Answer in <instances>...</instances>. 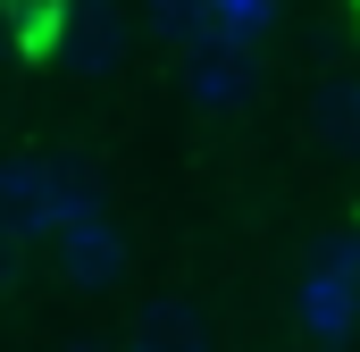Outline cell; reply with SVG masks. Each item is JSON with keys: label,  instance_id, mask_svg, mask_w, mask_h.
I'll return each instance as SVG.
<instances>
[{"label": "cell", "instance_id": "cell-1", "mask_svg": "<svg viewBox=\"0 0 360 352\" xmlns=\"http://www.w3.org/2000/svg\"><path fill=\"white\" fill-rule=\"evenodd\" d=\"M76 210H101V184L68 151H0V235L51 244Z\"/></svg>", "mask_w": 360, "mask_h": 352}, {"label": "cell", "instance_id": "cell-2", "mask_svg": "<svg viewBox=\"0 0 360 352\" xmlns=\"http://www.w3.org/2000/svg\"><path fill=\"white\" fill-rule=\"evenodd\" d=\"M51 268H59L68 294H117V285H126L134 244H126V227L109 218V201H101V210H76V218L51 235Z\"/></svg>", "mask_w": 360, "mask_h": 352}, {"label": "cell", "instance_id": "cell-3", "mask_svg": "<svg viewBox=\"0 0 360 352\" xmlns=\"http://www.w3.org/2000/svg\"><path fill=\"white\" fill-rule=\"evenodd\" d=\"M126 51H134V25H126V8L117 0H68V25H59V68L76 76V84H109L117 68H126Z\"/></svg>", "mask_w": 360, "mask_h": 352}, {"label": "cell", "instance_id": "cell-4", "mask_svg": "<svg viewBox=\"0 0 360 352\" xmlns=\"http://www.w3.org/2000/svg\"><path fill=\"white\" fill-rule=\"evenodd\" d=\"M252 92H260L252 51H226V42L184 51V101H193V109H252Z\"/></svg>", "mask_w": 360, "mask_h": 352}, {"label": "cell", "instance_id": "cell-5", "mask_svg": "<svg viewBox=\"0 0 360 352\" xmlns=\"http://www.w3.org/2000/svg\"><path fill=\"white\" fill-rule=\"evenodd\" d=\"M310 143L327 160L360 168V76H319L310 84Z\"/></svg>", "mask_w": 360, "mask_h": 352}, {"label": "cell", "instance_id": "cell-6", "mask_svg": "<svg viewBox=\"0 0 360 352\" xmlns=\"http://www.w3.org/2000/svg\"><path fill=\"white\" fill-rule=\"evenodd\" d=\"M126 352H218V336H210V319H201L193 302L160 294V302H143V310H134Z\"/></svg>", "mask_w": 360, "mask_h": 352}, {"label": "cell", "instance_id": "cell-7", "mask_svg": "<svg viewBox=\"0 0 360 352\" xmlns=\"http://www.w3.org/2000/svg\"><path fill=\"white\" fill-rule=\"evenodd\" d=\"M302 327H310L319 344H344L360 327V285L335 277V268H310V277H302Z\"/></svg>", "mask_w": 360, "mask_h": 352}, {"label": "cell", "instance_id": "cell-8", "mask_svg": "<svg viewBox=\"0 0 360 352\" xmlns=\"http://www.w3.org/2000/svg\"><path fill=\"white\" fill-rule=\"evenodd\" d=\"M143 25H151V42L160 51H201L210 42V0H143Z\"/></svg>", "mask_w": 360, "mask_h": 352}, {"label": "cell", "instance_id": "cell-9", "mask_svg": "<svg viewBox=\"0 0 360 352\" xmlns=\"http://www.w3.org/2000/svg\"><path fill=\"white\" fill-rule=\"evenodd\" d=\"M276 34V0H210V42L226 51H260Z\"/></svg>", "mask_w": 360, "mask_h": 352}, {"label": "cell", "instance_id": "cell-10", "mask_svg": "<svg viewBox=\"0 0 360 352\" xmlns=\"http://www.w3.org/2000/svg\"><path fill=\"white\" fill-rule=\"evenodd\" d=\"M0 17H8V34H17V51H59V25H68V0H0Z\"/></svg>", "mask_w": 360, "mask_h": 352}, {"label": "cell", "instance_id": "cell-11", "mask_svg": "<svg viewBox=\"0 0 360 352\" xmlns=\"http://www.w3.org/2000/svg\"><path fill=\"white\" fill-rule=\"evenodd\" d=\"M310 268H335V277H352V285H360V227H344V235H327Z\"/></svg>", "mask_w": 360, "mask_h": 352}, {"label": "cell", "instance_id": "cell-12", "mask_svg": "<svg viewBox=\"0 0 360 352\" xmlns=\"http://www.w3.org/2000/svg\"><path fill=\"white\" fill-rule=\"evenodd\" d=\"M17 252H25V244H8V235H0V294H17Z\"/></svg>", "mask_w": 360, "mask_h": 352}]
</instances>
